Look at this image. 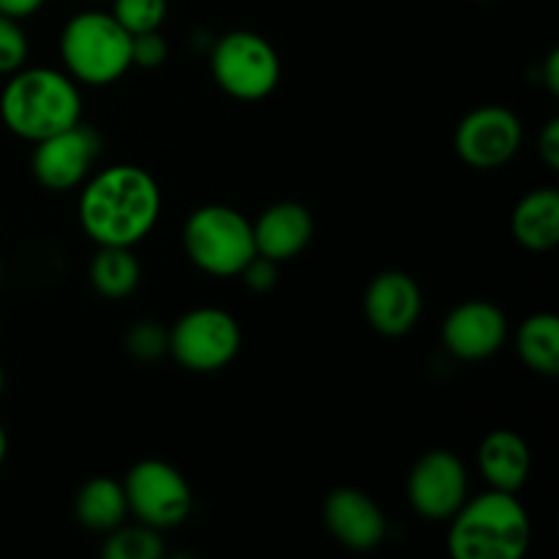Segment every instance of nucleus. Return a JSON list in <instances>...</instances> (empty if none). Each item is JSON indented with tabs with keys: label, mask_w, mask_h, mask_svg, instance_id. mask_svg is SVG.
Returning <instances> with one entry per match:
<instances>
[{
	"label": "nucleus",
	"mask_w": 559,
	"mask_h": 559,
	"mask_svg": "<svg viewBox=\"0 0 559 559\" xmlns=\"http://www.w3.org/2000/svg\"><path fill=\"white\" fill-rule=\"evenodd\" d=\"M240 278H243L246 287H249L251 293H267V289L276 287L278 282V262L267 260V257L262 254H254L249 260V265L240 271Z\"/></svg>",
	"instance_id": "a878e982"
},
{
	"label": "nucleus",
	"mask_w": 559,
	"mask_h": 559,
	"mask_svg": "<svg viewBox=\"0 0 559 559\" xmlns=\"http://www.w3.org/2000/svg\"><path fill=\"white\" fill-rule=\"evenodd\" d=\"M211 71L227 96L262 102L282 80V58L265 36L254 31H229L211 47Z\"/></svg>",
	"instance_id": "423d86ee"
},
{
	"label": "nucleus",
	"mask_w": 559,
	"mask_h": 559,
	"mask_svg": "<svg viewBox=\"0 0 559 559\" xmlns=\"http://www.w3.org/2000/svg\"><path fill=\"white\" fill-rule=\"evenodd\" d=\"M538 151H540V158L546 162V167L559 169V120L557 118H551L549 123H546V129L540 131Z\"/></svg>",
	"instance_id": "bb28decb"
},
{
	"label": "nucleus",
	"mask_w": 559,
	"mask_h": 559,
	"mask_svg": "<svg viewBox=\"0 0 559 559\" xmlns=\"http://www.w3.org/2000/svg\"><path fill=\"white\" fill-rule=\"evenodd\" d=\"M169 3L167 0H112V11L109 14L131 33H147L162 31L164 20H167Z\"/></svg>",
	"instance_id": "4be33fe9"
},
{
	"label": "nucleus",
	"mask_w": 559,
	"mask_h": 559,
	"mask_svg": "<svg viewBox=\"0 0 559 559\" xmlns=\"http://www.w3.org/2000/svg\"><path fill=\"white\" fill-rule=\"evenodd\" d=\"M240 325L229 311L216 306L191 309L169 331V355L197 374L227 369L240 353Z\"/></svg>",
	"instance_id": "0eeeda50"
},
{
	"label": "nucleus",
	"mask_w": 559,
	"mask_h": 559,
	"mask_svg": "<svg viewBox=\"0 0 559 559\" xmlns=\"http://www.w3.org/2000/svg\"><path fill=\"white\" fill-rule=\"evenodd\" d=\"M74 516L91 533H112L129 516L123 484L115 478L87 480L74 497Z\"/></svg>",
	"instance_id": "a211bd4d"
},
{
	"label": "nucleus",
	"mask_w": 559,
	"mask_h": 559,
	"mask_svg": "<svg viewBox=\"0 0 559 559\" xmlns=\"http://www.w3.org/2000/svg\"><path fill=\"white\" fill-rule=\"evenodd\" d=\"M123 491L131 516L153 530L180 527L194 508L189 480L162 459L136 462L126 473Z\"/></svg>",
	"instance_id": "6e6552de"
},
{
	"label": "nucleus",
	"mask_w": 559,
	"mask_h": 559,
	"mask_svg": "<svg viewBox=\"0 0 559 559\" xmlns=\"http://www.w3.org/2000/svg\"><path fill=\"white\" fill-rule=\"evenodd\" d=\"M9 76L0 93V120L20 140H47L82 120L80 85L66 71L22 66Z\"/></svg>",
	"instance_id": "f03ea898"
},
{
	"label": "nucleus",
	"mask_w": 559,
	"mask_h": 559,
	"mask_svg": "<svg viewBox=\"0 0 559 559\" xmlns=\"http://www.w3.org/2000/svg\"><path fill=\"white\" fill-rule=\"evenodd\" d=\"M325 524L333 538L353 551H369L385 540L388 519L366 491L338 486L325 500Z\"/></svg>",
	"instance_id": "4468645a"
},
{
	"label": "nucleus",
	"mask_w": 559,
	"mask_h": 559,
	"mask_svg": "<svg viewBox=\"0 0 559 559\" xmlns=\"http://www.w3.org/2000/svg\"><path fill=\"white\" fill-rule=\"evenodd\" d=\"M60 58L76 85H112L131 69V33L109 11H80L60 33Z\"/></svg>",
	"instance_id": "20e7f679"
},
{
	"label": "nucleus",
	"mask_w": 559,
	"mask_h": 559,
	"mask_svg": "<svg viewBox=\"0 0 559 559\" xmlns=\"http://www.w3.org/2000/svg\"><path fill=\"white\" fill-rule=\"evenodd\" d=\"M5 451H9V440H5V431H3V426H0V464H3Z\"/></svg>",
	"instance_id": "c756f323"
},
{
	"label": "nucleus",
	"mask_w": 559,
	"mask_h": 559,
	"mask_svg": "<svg viewBox=\"0 0 559 559\" xmlns=\"http://www.w3.org/2000/svg\"><path fill=\"white\" fill-rule=\"evenodd\" d=\"M524 140L522 120L508 107H478L456 129V153L475 169L506 167Z\"/></svg>",
	"instance_id": "9b49d317"
},
{
	"label": "nucleus",
	"mask_w": 559,
	"mask_h": 559,
	"mask_svg": "<svg viewBox=\"0 0 559 559\" xmlns=\"http://www.w3.org/2000/svg\"><path fill=\"white\" fill-rule=\"evenodd\" d=\"M87 276L102 298L126 300L140 287L142 267L129 246H98Z\"/></svg>",
	"instance_id": "6ab92c4d"
},
{
	"label": "nucleus",
	"mask_w": 559,
	"mask_h": 559,
	"mask_svg": "<svg viewBox=\"0 0 559 559\" xmlns=\"http://www.w3.org/2000/svg\"><path fill=\"white\" fill-rule=\"evenodd\" d=\"M33 145V175L47 191H71L82 186L102 156V136L82 120Z\"/></svg>",
	"instance_id": "1a4fd4ad"
},
{
	"label": "nucleus",
	"mask_w": 559,
	"mask_h": 559,
	"mask_svg": "<svg viewBox=\"0 0 559 559\" xmlns=\"http://www.w3.org/2000/svg\"><path fill=\"white\" fill-rule=\"evenodd\" d=\"M469 478L462 459L451 451L424 453L409 469L407 497L418 516L429 522H451L453 513L467 502Z\"/></svg>",
	"instance_id": "9d476101"
},
{
	"label": "nucleus",
	"mask_w": 559,
	"mask_h": 559,
	"mask_svg": "<svg viewBox=\"0 0 559 559\" xmlns=\"http://www.w3.org/2000/svg\"><path fill=\"white\" fill-rule=\"evenodd\" d=\"M530 464H533V459H530L527 442L508 429L491 431L478 448L480 475L491 489L516 495L527 484Z\"/></svg>",
	"instance_id": "dca6fc26"
},
{
	"label": "nucleus",
	"mask_w": 559,
	"mask_h": 559,
	"mask_svg": "<svg viewBox=\"0 0 559 559\" xmlns=\"http://www.w3.org/2000/svg\"><path fill=\"white\" fill-rule=\"evenodd\" d=\"M511 233L524 249L551 251L559 243V191L540 186L524 194L513 207Z\"/></svg>",
	"instance_id": "f3484780"
},
{
	"label": "nucleus",
	"mask_w": 559,
	"mask_h": 559,
	"mask_svg": "<svg viewBox=\"0 0 559 559\" xmlns=\"http://www.w3.org/2000/svg\"><path fill=\"white\" fill-rule=\"evenodd\" d=\"M126 349L140 364H156L169 353V331L153 320H140L126 331Z\"/></svg>",
	"instance_id": "5701e85b"
},
{
	"label": "nucleus",
	"mask_w": 559,
	"mask_h": 559,
	"mask_svg": "<svg viewBox=\"0 0 559 559\" xmlns=\"http://www.w3.org/2000/svg\"><path fill=\"white\" fill-rule=\"evenodd\" d=\"M183 249L202 273L216 278L240 276L257 254L254 227L229 205H202L186 218Z\"/></svg>",
	"instance_id": "39448f33"
},
{
	"label": "nucleus",
	"mask_w": 559,
	"mask_h": 559,
	"mask_svg": "<svg viewBox=\"0 0 559 559\" xmlns=\"http://www.w3.org/2000/svg\"><path fill=\"white\" fill-rule=\"evenodd\" d=\"M27 52V36L22 31L20 20L9 14H0V74H14L25 66Z\"/></svg>",
	"instance_id": "b1692460"
},
{
	"label": "nucleus",
	"mask_w": 559,
	"mask_h": 559,
	"mask_svg": "<svg viewBox=\"0 0 559 559\" xmlns=\"http://www.w3.org/2000/svg\"><path fill=\"white\" fill-rule=\"evenodd\" d=\"M0 282H3V262H0Z\"/></svg>",
	"instance_id": "2f4dec72"
},
{
	"label": "nucleus",
	"mask_w": 559,
	"mask_h": 559,
	"mask_svg": "<svg viewBox=\"0 0 559 559\" xmlns=\"http://www.w3.org/2000/svg\"><path fill=\"white\" fill-rule=\"evenodd\" d=\"M47 0H0V14H9L14 20H27L36 11L44 9Z\"/></svg>",
	"instance_id": "cd10ccee"
},
{
	"label": "nucleus",
	"mask_w": 559,
	"mask_h": 559,
	"mask_svg": "<svg viewBox=\"0 0 559 559\" xmlns=\"http://www.w3.org/2000/svg\"><path fill=\"white\" fill-rule=\"evenodd\" d=\"M169 44L164 41L162 31H147L131 36V66L136 69H158L167 60Z\"/></svg>",
	"instance_id": "393cba45"
},
{
	"label": "nucleus",
	"mask_w": 559,
	"mask_h": 559,
	"mask_svg": "<svg viewBox=\"0 0 559 559\" xmlns=\"http://www.w3.org/2000/svg\"><path fill=\"white\" fill-rule=\"evenodd\" d=\"M167 546H164L162 530H153L147 524H120L112 533H107V540L102 546L104 559H158L164 557Z\"/></svg>",
	"instance_id": "412c9836"
},
{
	"label": "nucleus",
	"mask_w": 559,
	"mask_h": 559,
	"mask_svg": "<svg viewBox=\"0 0 559 559\" xmlns=\"http://www.w3.org/2000/svg\"><path fill=\"white\" fill-rule=\"evenodd\" d=\"M508 342V320L489 300L459 304L442 322V344L459 360H486Z\"/></svg>",
	"instance_id": "f8f14e48"
},
{
	"label": "nucleus",
	"mask_w": 559,
	"mask_h": 559,
	"mask_svg": "<svg viewBox=\"0 0 559 559\" xmlns=\"http://www.w3.org/2000/svg\"><path fill=\"white\" fill-rule=\"evenodd\" d=\"M530 538L533 524L516 495L491 489L453 513L448 549L456 559H522Z\"/></svg>",
	"instance_id": "7ed1b4c3"
},
{
	"label": "nucleus",
	"mask_w": 559,
	"mask_h": 559,
	"mask_svg": "<svg viewBox=\"0 0 559 559\" xmlns=\"http://www.w3.org/2000/svg\"><path fill=\"white\" fill-rule=\"evenodd\" d=\"M364 311L377 333L404 336L418 325L420 311H424V295L409 273L382 271L366 289Z\"/></svg>",
	"instance_id": "ddd939ff"
},
{
	"label": "nucleus",
	"mask_w": 559,
	"mask_h": 559,
	"mask_svg": "<svg viewBox=\"0 0 559 559\" xmlns=\"http://www.w3.org/2000/svg\"><path fill=\"white\" fill-rule=\"evenodd\" d=\"M516 349L522 355L524 366L538 374H559V320L551 311L530 314L519 325Z\"/></svg>",
	"instance_id": "aec40b11"
},
{
	"label": "nucleus",
	"mask_w": 559,
	"mask_h": 559,
	"mask_svg": "<svg viewBox=\"0 0 559 559\" xmlns=\"http://www.w3.org/2000/svg\"><path fill=\"white\" fill-rule=\"evenodd\" d=\"M251 227H254L257 254L273 262H287L309 246L314 235V218L300 202H276L265 207Z\"/></svg>",
	"instance_id": "2eb2a0df"
},
{
	"label": "nucleus",
	"mask_w": 559,
	"mask_h": 559,
	"mask_svg": "<svg viewBox=\"0 0 559 559\" xmlns=\"http://www.w3.org/2000/svg\"><path fill=\"white\" fill-rule=\"evenodd\" d=\"M162 216V189L145 167L112 164L82 183L80 224L98 246H129L156 227Z\"/></svg>",
	"instance_id": "f257e3e1"
},
{
	"label": "nucleus",
	"mask_w": 559,
	"mask_h": 559,
	"mask_svg": "<svg viewBox=\"0 0 559 559\" xmlns=\"http://www.w3.org/2000/svg\"><path fill=\"white\" fill-rule=\"evenodd\" d=\"M3 385H5V374H3V369H0V393H3Z\"/></svg>",
	"instance_id": "7c9ffc66"
},
{
	"label": "nucleus",
	"mask_w": 559,
	"mask_h": 559,
	"mask_svg": "<svg viewBox=\"0 0 559 559\" xmlns=\"http://www.w3.org/2000/svg\"><path fill=\"white\" fill-rule=\"evenodd\" d=\"M544 74H546V87H549L551 93H559V52L557 49H551L549 58H546V66H544Z\"/></svg>",
	"instance_id": "c85d7f7f"
}]
</instances>
